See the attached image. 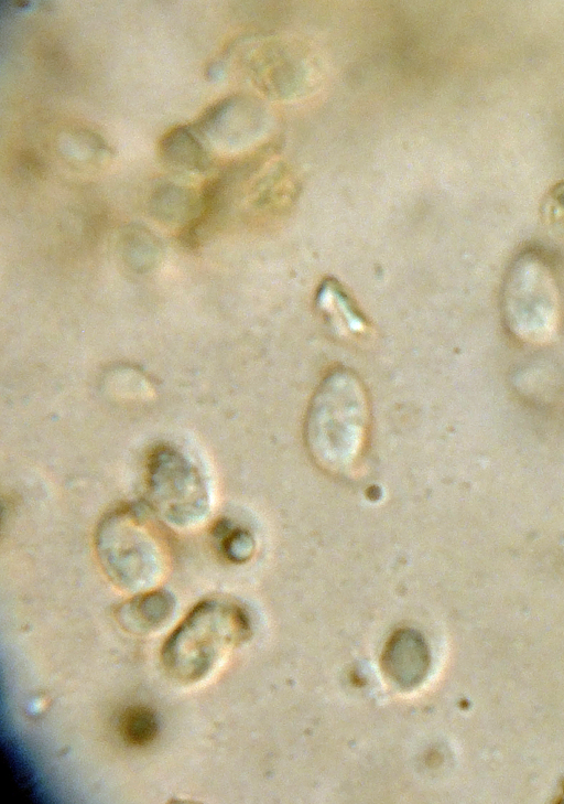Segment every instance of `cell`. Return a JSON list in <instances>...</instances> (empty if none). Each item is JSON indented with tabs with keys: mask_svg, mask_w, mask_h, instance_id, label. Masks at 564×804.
<instances>
[{
	"mask_svg": "<svg viewBox=\"0 0 564 804\" xmlns=\"http://www.w3.org/2000/svg\"><path fill=\"white\" fill-rule=\"evenodd\" d=\"M545 216L564 228V181L554 185L544 202Z\"/></svg>",
	"mask_w": 564,
	"mask_h": 804,
	"instance_id": "cell-10",
	"label": "cell"
},
{
	"mask_svg": "<svg viewBox=\"0 0 564 804\" xmlns=\"http://www.w3.org/2000/svg\"><path fill=\"white\" fill-rule=\"evenodd\" d=\"M175 604V599L169 591L147 590L121 603L116 610V620L129 633L149 634L170 620Z\"/></svg>",
	"mask_w": 564,
	"mask_h": 804,
	"instance_id": "cell-8",
	"label": "cell"
},
{
	"mask_svg": "<svg viewBox=\"0 0 564 804\" xmlns=\"http://www.w3.org/2000/svg\"><path fill=\"white\" fill-rule=\"evenodd\" d=\"M121 738L130 746L144 747L158 736L159 720L155 712L142 705L130 706L119 718Z\"/></svg>",
	"mask_w": 564,
	"mask_h": 804,
	"instance_id": "cell-9",
	"label": "cell"
},
{
	"mask_svg": "<svg viewBox=\"0 0 564 804\" xmlns=\"http://www.w3.org/2000/svg\"><path fill=\"white\" fill-rule=\"evenodd\" d=\"M248 632L243 611L227 601L196 604L166 637L161 661L174 679L192 684L207 677Z\"/></svg>",
	"mask_w": 564,
	"mask_h": 804,
	"instance_id": "cell-2",
	"label": "cell"
},
{
	"mask_svg": "<svg viewBox=\"0 0 564 804\" xmlns=\"http://www.w3.org/2000/svg\"><path fill=\"white\" fill-rule=\"evenodd\" d=\"M147 495L152 510L177 529L199 526L210 510L209 484L199 467L173 447L153 451L147 467Z\"/></svg>",
	"mask_w": 564,
	"mask_h": 804,
	"instance_id": "cell-5",
	"label": "cell"
},
{
	"mask_svg": "<svg viewBox=\"0 0 564 804\" xmlns=\"http://www.w3.org/2000/svg\"><path fill=\"white\" fill-rule=\"evenodd\" d=\"M315 301L322 317L337 335L359 340L370 334L369 320L336 279L326 278L321 282Z\"/></svg>",
	"mask_w": 564,
	"mask_h": 804,
	"instance_id": "cell-6",
	"label": "cell"
},
{
	"mask_svg": "<svg viewBox=\"0 0 564 804\" xmlns=\"http://www.w3.org/2000/svg\"><path fill=\"white\" fill-rule=\"evenodd\" d=\"M96 551L108 578L128 591H147L164 573L165 550L160 534L143 512L121 508L100 523Z\"/></svg>",
	"mask_w": 564,
	"mask_h": 804,
	"instance_id": "cell-3",
	"label": "cell"
},
{
	"mask_svg": "<svg viewBox=\"0 0 564 804\" xmlns=\"http://www.w3.org/2000/svg\"><path fill=\"white\" fill-rule=\"evenodd\" d=\"M370 426L366 388L352 371L330 369L308 405L304 438L317 467L330 474L351 470L364 452Z\"/></svg>",
	"mask_w": 564,
	"mask_h": 804,
	"instance_id": "cell-1",
	"label": "cell"
},
{
	"mask_svg": "<svg viewBox=\"0 0 564 804\" xmlns=\"http://www.w3.org/2000/svg\"><path fill=\"white\" fill-rule=\"evenodd\" d=\"M505 321L514 336L531 344L552 341L558 331L557 287L546 261L524 251L513 261L503 286Z\"/></svg>",
	"mask_w": 564,
	"mask_h": 804,
	"instance_id": "cell-4",
	"label": "cell"
},
{
	"mask_svg": "<svg viewBox=\"0 0 564 804\" xmlns=\"http://www.w3.org/2000/svg\"><path fill=\"white\" fill-rule=\"evenodd\" d=\"M22 163L32 172L41 173L43 170L41 161L29 151H25L22 156Z\"/></svg>",
	"mask_w": 564,
	"mask_h": 804,
	"instance_id": "cell-11",
	"label": "cell"
},
{
	"mask_svg": "<svg viewBox=\"0 0 564 804\" xmlns=\"http://www.w3.org/2000/svg\"><path fill=\"white\" fill-rule=\"evenodd\" d=\"M429 651L424 640L416 632L402 630L388 642L383 655L386 673L399 685H417L429 668Z\"/></svg>",
	"mask_w": 564,
	"mask_h": 804,
	"instance_id": "cell-7",
	"label": "cell"
}]
</instances>
